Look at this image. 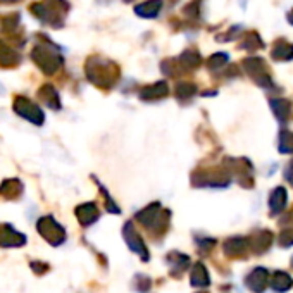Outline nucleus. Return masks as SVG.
Masks as SVG:
<instances>
[{"label": "nucleus", "mask_w": 293, "mask_h": 293, "mask_svg": "<svg viewBox=\"0 0 293 293\" xmlns=\"http://www.w3.org/2000/svg\"><path fill=\"white\" fill-rule=\"evenodd\" d=\"M30 11L43 24H48L52 28H62L69 12V2L67 0H43V2L31 4Z\"/></svg>", "instance_id": "1"}, {"label": "nucleus", "mask_w": 293, "mask_h": 293, "mask_svg": "<svg viewBox=\"0 0 293 293\" xmlns=\"http://www.w3.org/2000/svg\"><path fill=\"white\" fill-rule=\"evenodd\" d=\"M37 37L40 40V43L33 48L31 57H33V61L37 62L43 73L47 74L56 73L62 64V57L59 56L57 47L52 42H48V40L45 38V35H37Z\"/></svg>", "instance_id": "2"}, {"label": "nucleus", "mask_w": 293, "mask_h": 293, "mask_svg": "<svg viewBox=\"0 0 293 293\" xmlns=\"http://www.w3.org/2000/svg\"><path fill=\"white\" fill-rule=\"evenodd\" d=\"M112 71H116V66L109 61H103L100 57H90L87 64V73L90 79L98 85H105L103 79H111Z\"/></svg>", "instance_id": "3"}, {"label": "nucleus", "mask_w": 293, "mask_h": 293, "mask_svg": "<svg viewBox=\"0 0 293 293\" xmlns=\"http://www.w3.org/2000/svg\"><path fill=\"white\" fill-rule=\"evenodd\" d=\"M162 9V0H145L140 6L135 7V14L143 17V19H154L159 16Z\"/></svg>", "instance_id": "4"}, {"label": "nucleus", "mask_w": 293, "mask_h": 293, "mask_svg": "<svg viewBox=\"0 0 293 293\" xmlns=\"http://www.w3.org/2000/svg\"><path fill=\"white\" fill-rule=\"evenodd\" d=\"M21 56L17 54L14 48H11L9 45L0 40V66L4 67H14L19 64Z\"/></svg>", "instance_id": "5"}, {"label": "nucleus", "mask_w": 293, "mask_h": 293, "mask_svg": "<svg viewBox=\"0 0 293 293\" xmlns=\"http://www.w3.org/2000/svg\"><path fill=\"white\" fill-rule=\"evenodd\" d=\"M273 57L276 61H290L293 59V45L285 42V40H278L273 48Z\"/></svg>", "instance_id": "6"}, {"label": "nucleus", "mask_w": 293, "mask_h": 293, "mask_svg": "<svg viewBox=\"0 0 293 293\" xmlns=\"http://www.w3.org/2000/svg\"><path fill=\"white\" fill-rule=\"evenodd\" d=\"M240 47L245 48V50H257V48L264 47V42L260 40V37L257 33H250V35H247L245 40L240 43Z\"/></svg>", "instance_id": "7"}, {"label": "nucleus", "mask_w": 293, "mask_h": 293, "mask_svg": "<svg viewBox=\"0 0 293 293\" xmlns=\"http://www.w3.org/2000/svg\"><path fill=\"white\" fill-rule=\"evenodd\" d=\"M21 22V17L17 12H14V14H9L2 19V30L6 31V33L12 35V31L17 30V26H19Z\"/></svg>", "instance_id": "8"}, {"label": "nucleus", "mask_w": 293, "mask_h": 293, "mask_svg": "<svg viewBox=\"0 0 293 293\" xmlns=\"http://www.w3.org/2000/svg\"><path fill=\"white\" fill-rule=\"evenodd\" d=\"M179 62L188 67H197L198 62H200V56L193 50H187V52H183L181 57H179Z\"/></svg>", "instance_id": "9"}, {"label": "nucleus", "mask_w": 293, "mask_h": 293, "mask_svg": "<svg viewBox=\"0 0 293 293\" xmlns=\"http://www.w3.org/2000/svg\"><path fill=\"white\" fill-rule=\"evenodd\" d=\"M168 92V88H166V85L164 83H157L155 87H150V88H147L145 92H143V97H150V95H164V93Z\"/></svg>", "instance_id": "10"}, {"label": "nucleus", "mask_w": 293, "mask_h": 293, "mask_svg": "<svg viewBox=\"0 0 293 293\" xmlns=\"http://www.w3.org/2000/svg\"><path fill=\"white\" fill-rule=\"evenodd\" d=\"M226 61H228V54H214V56L209 59V67L216 69V67L224 66V62Z\"/></svg>", "instance_id": "11"}, {"label": "nucleus", "mask_w": 293, "mask_h": 293, "mask_svg": "<svg viewBox=\"0 0 293 293\" xmlns=\"http://www.w3.org/2000/svg\"><path fill=\"white\" fill-rule=\"evenodd\" d=\"M286 19H288V22H290V24H293V9H291V11H290V12H288Z\"/></svg>", "instance_id": "12"}, {"label": "nucleus", "mask_w": 293, "mask_h": 293, "mask_svg": "<svg viewBox=\"0 0 293 293\" xmlns=\"http://www.w3.org/2000/svg\"><path fill=\"white\" fill-rule=\"evenodd\" d=\"M19 0H0V4H17Z\"/></svg>", "instance_id": "13"}, {"label": "nucleus", "mask_w": 293, "mask_h": 293, "mask_svg": "<svg viewBox=\"0 0 293 293\" xmlns=\"http://www.w3.org/2000/svg\"><path fill=\"white\" fill-rule=\"evenodd\" d=\"M123 2H126V4H129V2H133V0H123Z\"/></svg>", "instance_id": "14"}]
</instances>
